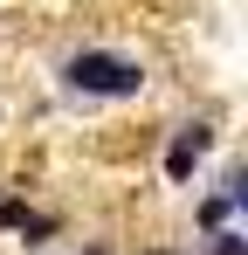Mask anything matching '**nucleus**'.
I'll use <instances>...</instances> for the list:
<instances>
[{
	"mask_svg": "<svg viewBox=\"0 0 248 255\" xmlns=\"http://www.w3.org/2000/svg\"><path fill=\"white\" fill-rule=\"evenodd\" d=\"M152 255H172V249H152Z\"/></svg>",
	"mask_w": 248,
	"mask_h": 255,
	"instance_id": "nucleus-6",
	"label": "nucleus"
},
{
	"mask_svg": "<svg viewBox=\"0 0 248 255\" xmlns=\"http://www.w3.org/2000/svg\"><path fill=\"white\" fill-rule=\"evenodd\" d=\"M62 83L83 90V97H138L145 90V69L131 55H111V48H83L62 62Z\"/></svg>",
	"mask_w": 248,
	"mask_h": 255,
	"instance_id": "nucleus-1",
	"label": "nucleus"
},
{
	"mask_svg": "<svg viewBox=\"0 0 248 255\" xmlns=\"http://www.w3.org/2000/svg\"><path fill=\"white\" fill-rule=\"evenodd\" d=\"M90 255H104V249H90Z\"/></svg>",
	"mask_w": 248,
	"mask_h": 255,
	"instance_id": "nucleus-7",
	"label": "nucleus"
},
{
	"mask_svg": "<svg viewBox=\"0 0 248 255\" xmlns=\"http://www.w3.org/2000/svg\"><path fill=\"white\" fill-rule=\"evenodd\" d=\"M21 235H28V242H48V235H55V214H28Z\"/></svg>",
	"mask_w": 248,
	"mask_h": 255,
	"instance_id": "nucleus-5",
	"label": "nucleus"
},
{
	"mask_svg": "<svg viewBox=\"0 0 248 255\" xmlns=\"http://www.w3.org/2000/svg\"><path fill=\"white\" fill-rule=\"evenodd\" d=\"M207 145H214V131H207V125H186L179 138H172V152H165V179H193V166H200Z\"/></svg>",
	"mask_w": 248,
	"mask_h": 255,
	"instance_id": "nucleus-2",
	"label": "nucleus"
},
{
	"mask_svg": "<svg viewBox=\"0 0 248 255\" xmlns=\"http://www.w3.org/2000/svg\"><path fill=\"white\" fill-rule=\"evenodd\" d=\"M214 255H248V235H235V228H214Z\"/></svg>",
	"mask_w": 248,
	"mask_h": 255,
	"instance_id": "nucleus-4",
	"label": "nucleus"
},
{
	"mask_svg": "<svg viewBox=\"0 0 248 255\" xmlns=\"http://www.w3.org/2000/svg\"><path fill=\"white\" fill-rule=\"evenodd\" d=\"M0 200H7V193H0Z\"/></svg>",
	"mask_w": 248,
	"mask_h": 255,
	"instance_id": "nucleus-8",
	"label": "nucleus"
},
{
	"mask_svg": "<svg viewBox=\"0 0 248 255\" xmlns=\"http://www.w3.org/2000/svg\"><path fill=\"white\" fill-rule=\"evenodd\" d=\"M228 214H235V200H228V193H214V200L200 207V221H207V228H228Z\"/></svg>",
	"mask_w": 248,
	"mask_h": 255,
	"instance_id": "nucleus-3",
	"label": "nucleus"
}]
</instances>
